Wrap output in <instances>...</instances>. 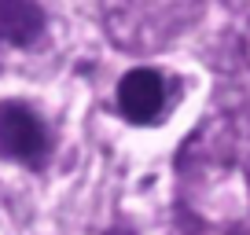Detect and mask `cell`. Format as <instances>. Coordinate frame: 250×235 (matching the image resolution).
<instances>
[{"label":"cell","mask_w":250,"mask_h":235,"mask_svg":"<svg viewBox=\"0 0 250 235\" xmlns=\"http://www.w3.org/2000/svg\"><path fill=\"white\" fill-rule=\"evenodd\" d=\"M48 147V133L41 118L26 103H0V155L15 158V162H41Z\"/></svg>","instance_id":"obj_1"},{"label":"cell","mask_w":250,"mask_h":235,"mask_svg":"<svg viewBox=\"0 0 250 235\" xmlns=\"http://www.w3.org/2000/svg\"><path fill=\"white\" fill-rule=\"evenodd\" d=\"M162 99H166V88L155 70H133L118 85V107L133 121H151L162 110Z\"/></svg>","instance_id":"obj_2"},{"label":"cell","mask_w":250,"mask_h":235,"mask_svg":"<svg viewBox=\"0 0 250 235\" xmlns=\"http://www.w3.org/2000/svg\"><path fill=\"white\" fill-rule=\"evenodd\" d=\"M44 30V15L33 0H0V44H30Z\"/></svg>","instance_id":"obj_3"}]
</instances>
